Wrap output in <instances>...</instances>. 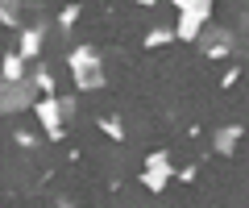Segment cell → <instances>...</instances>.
<instances>
[{
  "instance_id": "obj_1",
  "label": "cell",
  "mask_w": 249,
  "mask_h": 208,
  "mask_svg": "<svg viewBox=\"0 0 249 208\" xmlns=\"http://www.w3.org/2000/svg\"><path fill=\"white\" fill-rule=\"evenodd\" d=\"M170 38H175L170 29H158V34H150V38H145V46H166Z\"/></svg>"
},
{
  "instance_id": "obj_2",
  "label": "cell",
  "mask_w": 249,
  "mask_h": 208,
  "mask_svg": "<svg viewBox=\"0 0 249 208\" xmlns=\"http://www.w3.org/2000/svg\"><path fill=\"white\" fill-rule=\"evenodd\" d=\"M17 71H21V58H17V55L4 58V75H9V79H17Z\"/></svg>"
},
{
  "instance_id": "obj_3",
  "label": "cell",
  "mask_w": 249,
  "mask_h": 208,
  "mask_svg": "<svg viewBox=\"0 0 249 208\" xmlns=\"http://www.w3.org/2000/svg\"><path fill=\"white\" fill-rule=\"evenodd\" d=\"M37 50V34H25V46H21V55H34Z\"/></svg>"
},
{
  "instance_id": "obj_4",
  "label": "cell",
  "mask_w": 249,
  "mask_h": 208,
  "mask_svg": "<svg viewBox=\"0 0 249 208\" xmlns=\"http://www.w3.org/2000/svg\"><path fill=\"white\" fill-rule=\"evenodd\" d=\"M37 83H42V92H50V88H54V79H50V71H46V67L37 71Z\"/></svg>"
},
{
  "instance_id": "obj_5",
  "label": "cell",
  "mask_w": 249,
  "mask_h": 208,
  "mask_svg": "<svg viewBox=\"0 0 249 208\" xmlns=\"http://www.w3.org/2000/svg\"><path fill=\"white\" fill-rule=\"evenodd\" d=\"M100 129H104V133H112V137H121V125H116V121H100Z\"/></svg>"
}]
</instances>
